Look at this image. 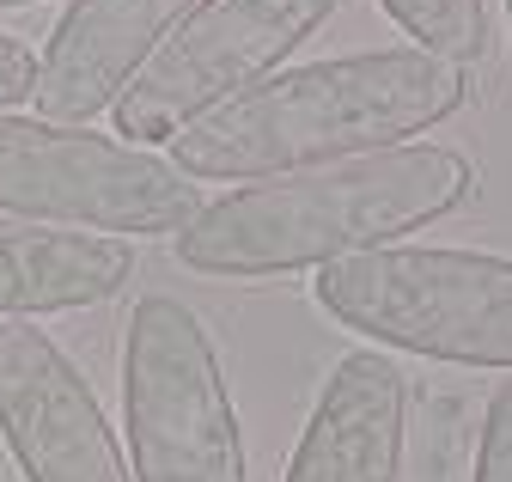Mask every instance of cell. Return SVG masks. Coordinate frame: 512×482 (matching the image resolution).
I'll list each match as a JSON object with an SVG mask.
<instances>
[{"mask_svg": "<svg viewBox=\"0 0 512 482\" xmlns=\"http://www.w3.org/2000/svg\"><path fill=\"white\" fill-rule=\"evenodd\" d=\"M470 98L464 68L427 49H366L281 68L244 98L220 104L171 141V165L189 184H275V177L348 165L409 147Z\"/></svg>", "mask_w": 512, "mask_h": 482, "instance_id": "6da1fadb", "label": "cell"}, {"mask_svg": "<svg viewBox=\"0 0 512 482\" xmlns=\"http://www.w3.org/2000/svg\"><path fill=\"white\" fill-rule=\"evenodd\" d=\"M470 159L433 141L366 153L348 165L244 184L208 202L171 251L183 269L220 281H269L299 269H330L360 251H384L391 238L445 220L470 196Z\"/></svg>", "mask_w": 512, "mask_h": 482, "instance_id": "7a4b0ae2", "label": "cell"}, {"mask_svg": "<svg viewBox=\"0 0 512 482\" xmlns=\"http://www.w3.org/2000/svg\"><path fill=\"white\" fill-rule=\"evenodd\" d=\"M311 293L342 330L378 348L512 373V257L384 245L317 269Z\"/></svg>", "mask_w": 512, "mask_h": 482, "instance_id": "3957f363", "label": "cell"}, {"mask_svg": "<svg viewBox=\"0 0 512 482\" xmlns=\"http://www.w3.org/2000/svg\"><path fill=\"white\" fill-rule=\"evenodd\" d=\"M202 208V190L147 147L0 110V214L104 238H177Z\"/></svg>", "mask_w": 512, "mask_h": 482, "instance_id": "277c9868", "label": "cell"}, {"mask_svg": "<svg viewBox=\"0 0 512 482\" xmlns=\"http://www.w3.org/2000/svg\"><path fill=\"white\" fill-rule=\"evenodd\" d=\"M122 428L135 482H250L238 409L202 318L147 293L122 342Z\"/></svg>", "mask_w": 512, "mask_h": 482, "instance_id": "5b68a950", "label": "cell"}, {"mask_svg": "<svg viewBox=\"0 0 512 482\" xmlns=\"http://www.w3.org/2000/svg\"><path fill=\"white\" fill-rule=\"evenodd\" d=\"M336 7L342 0H202L110 104L116 135L128 147H171L220 104L263 86Z\"/></svg>", "mask_w": 512, "mask_h": 482, "instance_id": "8992f818", "label": "cell"}, {"mask_svg": "<svg viewBox=\"0 0 512 482\" xmlns=\"http://www.w3.org/2000/svg\"><path fill=\"white\" fill-rule=\"evenodd\" d=\"M0 440L25 482H135L104 403L37 318L0 324Z\"/></svg>", "mask_w": 512, "mask_h": 482, "instance_id": "52a82bcc", "label": "cell"}, {"mask_svg": "<svg viewBox=\"0 0 512 482\" xmlns=\"http://www.w3.org/2000/svg\"><path fill=\"white\" fill-rule=\"evenodd\" d=\"M196 7L202 0H68V13L49 31V49L37 55V116L86 129Z\"/></svg>", "mask_w": 512, "mask_h": 482, "instance_id": "ba28073f", "label": "cell"}, {"mask_svg": "<svg viewBox=\"0 0 512 482\" xmlns=\"http://www.w3.org/2000/svg\"><path fill=\"white\" fill-rule=\"evenodd\" d=\"M403 428H409V385L397 360L378 348H354L336 360L330 385L317 391L281 482H397Z\"/></svg>", "mask_w": 512, "mask_h": 482, "instance_id": "9c48e42d", "label": "cell"}, {"mask_svg": "<svg viewBox=\"0 0 512 482\" xmlns=\"http://www.w3.org/2000/svg\"><path fill=\"white\" fill-rule=\"evenodd\" d=\"M128 275H135V245L128 238L0 220V324L104 306L128 287Z\"/></svg>", "mask_w": 512, "mask_h": 482, "instance_id": "30bf717a", "label": "cell"}, {"mask_svg": "<svg viewBox=\"0 0 512 482\" xmlns=\"http://www.w3.org/2000/svg\"><path fill=\"white\" fill-rule=\"evenodd\" d=\"M378 7L403 25V37H415V49L439 55L452 68L488 55V7L482 0H378Z\"/></svg>", "mask_w": 512, "mask_h": 482, "instance_id": "8fae6325", "label": "cell"}, {"mask_svg": "<svg viewBox=\"0 0 512 482\" xmlns=\"http://www.w3.org/2000/svg\"><path fill=\"white\" fill-rule=\"evenodd\" d=\"M476 482H512V379L488 397L482 440H476Z\"/></svg>", "mask_w": 512, "mask_h": 482, "instance_id": "7c38bea8", "label": "cell"}, {"mask_svg": "<svg viewBox=\"0 0 512 482\" xmlns=\"http://www.w3.org/2000/svg\"><path fill=\"white\" fill-rule=\"evenodd\" d=\"M31 86H37V55L13 31H0V110H19Z\"/></svg>", "mask_w": 512, "mask_h": 482, "instance_id": "4fadbf2b", "label": "cell"}, {"mask_svg": "<svg viewBox=\"0 0 512 482\" xmlns=\"http://www.w3.org/2000/svg\"><path fill=\"white\" fill-rule=\"evenodd\" d=\"M0 7H37V0H0Z\"/></svg>", "mask_w": 512, "mask_h": 482, "instance_id": "5bb4252c", "label": "cell"}, {"mask_svg": "<svg viewBox=\"0 0 512 482\" xmlns=\"http://www.w3.org/2000/svg\"><path fill=\"white\" fill-rule=\"evenodd\" d=\"M506 25H512V0H506Z\"/></svg>", "mask_w": 512, "mask_h": 482, "instance_id": "9a60e30c", "label": "cell"}]
</instances>
